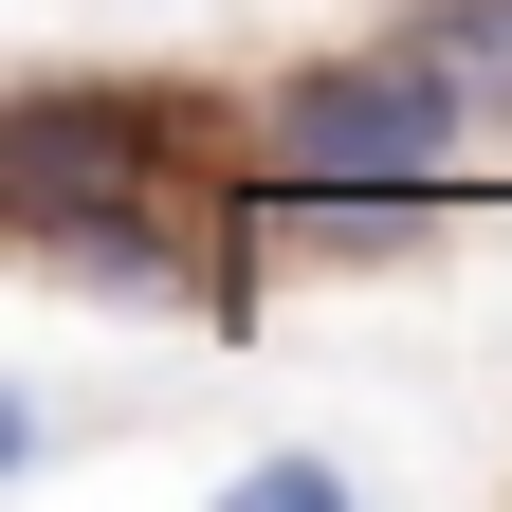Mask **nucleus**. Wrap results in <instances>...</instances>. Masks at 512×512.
Here are the masks:
<instances>
[{
    "label": "nucleus",
    "mask_w": 512,
    "mask_h": 512,
    "mask_svg": "<svg viewBox=\"0 0 512 512\" xmlns=\"http://www.w3.org/2000/svg\"><path fill=\"white\" fill-rule=\"evenodd\" d=\"M403 37H421L439 74H458V92L512 128V0H403Z\"/></svg>",
    "instance_id": "nucleus-5"
},
{
    "label": "nucleus",
    "mask_w": 512,
    "mask_h": 512,
    "mask_svg": "<svg viewBox=\"0 0 512 512\" xmlns=\"http://www.w3.org/2000/svg\"><path fill=\"white\" fill-rule=\"evenodd\" d=\"M330 494H348L330 458H256V476H238V512H330Z\"/></svg>",
    "instance_id": "nucleus-6"
},
{
    "label": "nucleus",
    "mask_w": 512,
    "mask_h": 512,
    "mask_svg": "<svg viewBox=\"0 0 512 512\" xmlns=\"http://www.w3.org/2000/svg\"><path fill=\"white\" fill-rule=\"evenodd\" d=\"M19 256L55 293H147V311H220L238 330V238L202 202H74V220H19Z\"/></svg>",
    "instance_id": "nucleus-3"
},
{
    "label": "nucleus",
    "mask_w": 512,
    "mask_h": 512,
    "mask_svg": "<svg viewBox=\"0 0 512 512\" xmlns=\"http://www.w3.org/2000/svg\"><path fill=\"white\" fill-rule=\"evenodd\" d=\"M202 92H147V74H37L0 110V238L19 220H74V202H202Z\"/></svg>",
    "instance_id": "nucleus-2"
},
{
    "label": "nucleus",
    "mask_w": 512,
    "mask_h": 512,
    "mask_svg": "<svg viewBox=\"0 0 512 512\" xmlns=\"http://www.w3.org/2000/svg\"><path fill=\"white\" fill-rule=\"evenodd\" d=\"M439 202H458V183H293V165H256V238L311 256V275H384V256H421Z\"/></svg>",
    "instance_id": "nucleus-4"
},
{
    "label": "nucleus",
    "mask_w": 512,
    "mask_h": 512,
    "mask_svg": "<svg viewBox=\"0 0 512 512\" xmlns=\"http://www.w3.org/2000/svg\"><path fill=\"white\" fill-rule=\"evenodd\" d=\"M476 92L439 74V55L384 19V37H348V55H293L275 74V128H256V165H293V183H458V147H476Z\"/></svg>",
    "instance_id": "nucleus-1"
}]
</instances>
